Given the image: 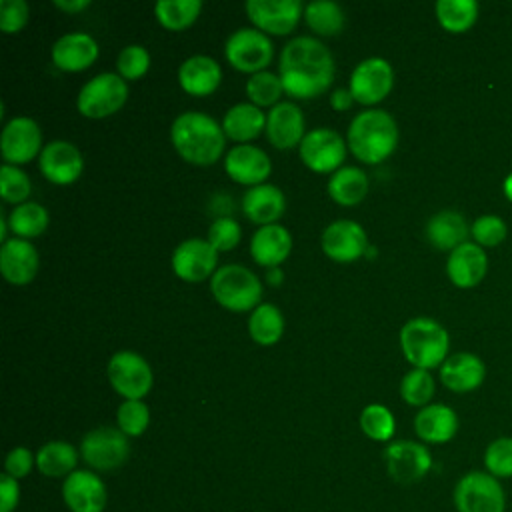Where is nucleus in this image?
Here are the masks:
<instances>
[{
	"label": "nucleus",
	"mask_w": 512,
	"mask_h": 512,
	"mask_svg": "<svg viewBox=\"0 0 512 512\" xmlns=\"http://www.w3.org/2000/svg\"><path fill=\"white\" fill-rule=\"evenodd\" d=\"M98 58V42L86 32H68L52 46V62L64 72L90 68Z\"/></svg>",
	"instance_id": "26"
},
{
	"label": "nucleus",
	"mask_w": 512,
	"mask_h": 512,
	"mask_svg": "<svg viewBox=\"0 0 512 512\" xmlns=\"http://www.w3.org/2000/svg\"><path fill=\"white\" fill-rule=\"evenodd\" d=\"M352 102H354V96H352V92H350L348 88H336V90H332V94H330V106H332L336 112L348 110V108L352 106Z\"/></svg>",
	"instance_id": "51"
},
{
	"label": "nucleus",
	"mask_w": 512,
	"mask_h": 512,
	"mask_svg": "<svg viewBox=\"0 0 512 512\" xmlns=\"http://www.w3.org/2000/svg\"><path fill=\"white\" fill-rule=\"evenodd\" d=\"M20 502V484L16 478L0 476V512H14Z\"/></svg>",
	"instance_id": "50"
},
{
	"label": "nucleus",
	"mask_w": 512,
	"mask_h": 512,
	"mask_svg": "<svg viewBox=\"0 0 512 512\" xmlns=\"http://www.w3.org/2000/svg\"><path fill=\"white\" fill-rule=\"evenodd\" d=\"M506 500L502 480L486 470H468L452 490L456 512H506Z\"/></svg>",
	"instance_id": "6"
},
{
	"label": "nucleus",
	"mask_w": 512,
	"mask_h": 512,
	"mask_svg": "<svg viewBox=\"0 0 512 512\" xmlns=\"http://www.w3.org/2000/svg\"><path fill=\"white\" fill-rule=\"evenodd\" d=\"M108 382L126 400H142L152 388L150 364L132 350H120L112 354L106 366Z\"/></svg>",
	"instance_id": "10"
},
{
	"label": "nucleus",
	"mask_w": 512,
	"mask_h": 512,
	"mask_svg": "<svg viewBox=\"0 0 512 512\" xmlns=\"http://www.w3.org/2000/svg\"><path fill=\"white\" fill-rule=\"evenodd\" d=\"M224 170L234 182L252 188L264 184L272 172V162L262 148L252 144H238L228 150L224 158Z\"/></svg>",
	"instance_id": "20"
},
{
	"label": "nucleus",
	"mask_w": 512,
	"mask_h": 512,
	"mask_svg": "<svg viewBox=\"0 0 512 512\" xmlns=\"http://www.w3.org/2000/svg\"><path fill=\"white\" fill-rule=\"evenodd\" d=\"M178 82L190 96H208L220 86L222 68L212 56L194 54L180 64Z\"/></svg>",
	"instance_id": "28"
},
{
	"label": "nucleus",
	"mask_w": 512,
	"mask_h": 512,
	"mask_svg": "<svg viewBox=\"0 0 512 512\" xmlns=\"http://www.w3.org/2000/svg\"><path fill=\"white\" fill-rule=\"evenodd\" d=\"M434 10L440 26L450 34H462L478 20L476 0H438Z\"/></svg>",
	"instance_id": "35"
},
{
	"label": "nucleus",
	"mask_w": 512,
	"mask_h": 512,
	"mask_svg": "<svg viewBox=\"0 0 512 512\" xmlns=\"http://www.w3.org/2000/svg\"><path fill=\"white\" fill-rule=\"evenodd\" d=\"M48 222H50L48 210L40 202H30V200L12 208L8 216L10 230L14 232V236L24 240L40 236L48 228Z\"/></svg>",
	"instance_id": "37"
},
{
	"label": "nucleus",
	"mask_w": 512,
	"mask_h": 512,
	"mask_svg": "<svg viewBox=\"0 0 512 512\" xmlns=\"http://www.w3.org/2000/svg\"><path fill=\"white\" fill-rule=\"evenodd\" d=\"M128 100V84L120 74L102 72L90 78L78 92L76 108L86 118L116 114Z\"/></svg>",
	"instance_id": "7"
},
{
	"label": "nucleus",
	"mask_w": 512,
	"mask_h": 512,
	"mask_svg": "<svg viewBox=\"0 0 512 512\" xmlns=\"http://www.w3.org/2000/svg\"><path fill=\"white\" fill-rule=\"evenodd\" d=\"M38 166L46 180L64 186L80 178L84 170V158L72 142L52 140L42 148L38 156Z\"/></svg>",
	"instance_id": "19"
},
{
	"label": "nucleus",
	"mask_w": 512,
	"mask_h": 512,
	"mask_svg": "<svg viewBox=\"0 0 512 512\" xmlns=\"http://www.w3.org/2000/svg\"><path fill=\"white\" fill-rule=\"evenodd\" d=\"M488 272V256L476 242H464L454 248L446 260V274L458 288L478 286Z\"/></svg>",
	"instance_id": "23"
},
{
	"label": "nucleus",
	"mask_w": 512,
	"mask_h": 512,
	"mask_svg": "<svg viewBox=\"0 0 512 512\" xmlns=\"http://www.w3.org/2000/svg\"><path fill=\"white\" fill-rule=\"evenodd\" d=\"M400 348L414 368L430 370L448 358L450 336L434 318L416 316L400 328Z\"/></svg>",
	"instance_id": "4"
},
{
	"label": "nucleus",
	"mask_w": 512,
	"mask_h": 512,
	"mask_svg": "<svg viewBox=\"0 0 512 512\" xmlns=\"http://www.w3.org/2000/svg\"><path fill=\"white\" fill-rule=\"evenodd\" d=\"M222 130L234 142H250L266 130V114L252 102H238L226 110Z\"/></svg>",
	"instance_id": "31"
},
{
	"label": "nucleus",
	"mask_w": 512,
	"mask_h": 512,
	"mask_svg": "<svg viewBox=\"0 0 512 512\" xmlns=\"http://www.w3.org/2000/svg\"><path fill=\"white\" fill-rule=\"evenodd\" d=\"M280 80L292 98H314L326 92L334 80V58L330 50L312 36H296L280 52Z\"/></svg>",
	"instance_id": "1"
},
{
	"label": "nucleus",
	"mask_w": 512,
	"mask_h": 512,
	"mask_svg": "<svg viewBox=\"0 0 512 512\" xmlns=\"http://www.w3.org/2000/svg\"><path fill=\"white\" fill-rule=\"evenodd\" d=\"M304 128V114L294 102H278L266 114V136L278 150L300 146L306 136Z\"/></svg>",
	"instance_id": "21"
},
{
	"label": "nucleus",
	"mask_w": 512,
	"mask_h": 512,
	"mask_svg": "<svg viewBox=\"0 0 512 512\" xmlns=\"http://www.w3.org/2000/svg\"><path fill=\"white\" fill-rule=\"evenodd\" d=\"M78 464V450L64 440H50L36 452V468L48 478H66Z\"/></svg>",
	"instance_id": "32"
},
{
	"label": "nucleus",
	"mask_w": 512,
	"mask_h": 512,
	"mask_svg": "<svg viewBox=\"0 0 512 512\" xmlns=\"http://www.w3.org/2000/svg\"><path fill=\"white\" fill-rule=\"evenodd\" d=\"M470 226L466 218L456 210H440L426 222V238L438 250H454L468 242Z\"/></svg>",
	"instance_id": "30"
},
{
	"label": "nucleus",
	"mask_w": 512,
	"mask_h": 512,
	"mask_svg": "<svg viewBox=\"0 0 512 512\" xmlns=\"http://www.w3.org/2000/svg\"><path fill=\"white\" fill-rule=\"evenodd\" d=\"M0 152L6 164H26L42 152V130L36 120L16 116L8 120L0 136Z\"/></svg>",
	"instance_id": "14"
},
{
	"label": "nucleus",
	"mask_w": 512,
	"mask_h": 512,
	"mask_svg": "<svg viewBox=\"0 0 512 512\" xmlns=\"http://www.w3.org/2000/svg\"><path fill=\"white\" fill-rule=\"evenodd\" d=\"M8 228H10V226H8V220H6L4 216H0V236H2V244L8 240V238H6Z\"/></svg>",
	"instance_id": "55"
},
{
	"label": "nucleus",
	"mask_w": 512,
	"mask_h": 512,
	"mask_svg": "<svg viewBox=\"0 0 512 512\" xmlns=\"http://www.w3.org/2000/svg\"><path fill=\"white\" fill-rule=\"evenodd\" d=\"M240 236H242V230H240V224L230 218V216H220L216 218L210 228H208V242L218 250V252H226V250H232L236 248V244L240 242Z\"/></svg>",
	"instance_id": "47"
},
{
	"label": "nucleus",
	"mask_w": 512,
	"mask_h": 512,
	"mask_svg": "<svg viewBox=\"0 0 512 512\" xmlns=\"http://www.w3.org/2000/svg\"><path fill=\"white\" fill-rule=\"evenodd\" d=\"M292 250V234L282 224L260 226L250 240V256L264 268L280 266Z\"/></svg>",
	"instance_id": "27"
},
{
	"label": "nucleus",
	"mask_w": 512,
	"mask_h": 512,
	"mask_svg": "<svg viewBox=\"0 0 512 512\" xmlns=\"http://www.w3.org/2000/svg\"><path fill=\"white\" fill-rule=\"evenodd\" d=\"M282 278H284V274H282V270L276 266V268H268V272H266V280L272 284V286H278V284H282Z\"/></svg>",
	"instance_id": "53"
},
{
	"label": "nucleus",
	"mask_w": 512,
	"mask_h": 512,
	"mask_svg": "<svg viewBox=\"0 0 512 512\" xmlns=\"http://www.w3.org/2000/svg\"><path fill=\"white\" fill-rule=\"evenodd\" d=\"M200 0H158L154 4L156 20L168 30H184L200 16Z\"/></svg>",
	"instance_id": "38"
},
{
	"label": "nucleus",
	"mask_w": 512,
	"mask_h": 512,
	"mask_svg": "<svg viewBox=\"0 0 512 512\" xmlns=\"http://www.w3.org/2000/svg\"><path fill=\"white\" fill-rule=\"evenodd\" d=\"M304 20L320 36H336L346 26V14L332 0H312L304 8Z\"/></svg>",
	"instance_id": "34"
},
{
	"label": "nucleus",
	"mask_w": 512,
	"mask_h": 512,
	"mask_svg": "<svg viewBox=\"0 0 512 512\" xmlns=\"http://www.w3.org/2000/svg\"><path fill=\"white\" fill-rule=\"evenodd\" d=\"M486 378V366L480 356L472 352L450 354L440 366V382L458 394L480 388Z\"/></svg>",
	"instance_id": "25"
},
{
	"label": "nucleus",
	"mask_w": 512,
	"mask_h": 512,
	"mask_svg": "<svg viewBox=\"0 0 512 512\" xmlns=\"http://www.w3.org/2000/svg\"><path fill=\"white\" fill-rule=\"evenodd\" d=\"M54 6L68 14H74V12H82L84 8H88L90 0H54Z\"/></svg>",
	"instance_id": "52"
},
{
	"label": "nucleus",
	"mask_w": 512,
	"mask_h": 512,
	"mask_svg": "<svg viewBox=\"0 0 512 512\" xmlns=\"http://www.w3.org/2000/svg\"><path fill=\"white\" fill-rule=\"evenodd\" d=\"M32 192V182L24 170L12 164H2L0 168V196L10 204H24Z\"/></svg>",
	"instance_id": "43"
},
{
	"label": "nucleus",
	"mask_w": 512,
	"mask_h": 512,
	"mask_svg": "<svg viewBox=\"0 0 512 512\" xmlns=\"http://www.w3.org/2000/svg\"><path fill=\"white\" fill-rule=\"evenodd\" d=\"M118 428L128 436H140L150 424V410L142 400H124L116 412Z\"/></svg>",
	"instance_id": "44"
},
{
	"label": "nucleus",
	"mask_w": 512,
	"mask_h": 512,
	"mask_svg": "<svg viewBox=\"0 0 512 512\" xmlns=\"http://www.w3.org/2000/svg\"><path fill=\"white\" fill-rule=\"evenodd\" d=\"M434 392H436V384L430 370L412 368L400 380V396L410 406H418V408L428 406Z\"/></svg>",
	"instance_id": "39"
},
{
	"label": "nucleus",
	"mask_w": 512,
	"mask_h": 512,
	"mask_svg": "<svg viewBox=\"0 0 512 512\" xmlns=\"http://www.w3.org/2000/svg\"><path fill=\"white\" fill-rule=\"evenodd\" d=\"M300 0H248L246 12L250 22L264 34L284 36L292 32L304 12Z\"/></svg>",
	"instance_id": "16"
},
{
	"label": "nucleus",
	"mask_w": 512,
	"mask_h": 512,
	"mask_svg": "<svg viewBox=\"0 0 512 512\" xmlns=\"http://www.w3.org/2000/svg\"><path fill=\"white\" fill-rule=\"evenodd\" d=\"M502 190H504V196L512 202V172L504 178V184H502Z\"/></svg>",
	"instance_id": "54"
},
{
	"label": "nucleus",
	"mask_w": 512,
	"mask_h": 512,
	"mask_svg": "<svg viewBox=\"0 0 512 512\" xmlns=\"http://www.w3.org/2000/svg\"><path fill=\"white\" fill-rule=\"evenodd\" d=\"M346 142L344 138L332 128H314L308 130L298 146L300 160L312 172L318 174H334L342 168L346 158Z\"/></svg>",
	"instance_id": "12"
},
{
	"label": "nucleus",
	"mask_w": 512,
	"mask_h": 512,
	"mask_svg": "<svg viewBox=\"0 0 512 512\" xmlns=\"http://www.w3.org/2000/svg\"><path fill=\"white\" fill-rule=\"evenodd\" d=\"M216 302L232 312H246L260 306L262 284L258 276L242 264H224L210 278Z\"/></svg>",
	"instance_id": "5"
},
{
	"label": "nucleus",
	"mask_w": 512,
	"mask_h": 512,
	"mask_svg": "<svg viewBox=\"0 0 512 512\" xmlns=\"http://www.w3.org/2000/svg\"><path fill=\"white\" fill-rule=\"evenodd\" d=\"M368 194V176L358 166H342L328 180V196L340 206H354Z\"/></svg>",
	"instance_id": "33"
},
{
	"label": "nucleus",
	"mask_w": 512,
	"mask_h": 512,
	"mask_svg": "<svg viewBox=\"0 0 512 512\" xmlns=\"http://www.w3.org/2000/svg\"><path fill=\"white\" fill-rule=\"evenodd\" d=\"M40 258L38 250L30 240L24 238H8L0 248V270L2 276L16 286H24L34 280L38 274Z\"/></svg>",
	"instance_id": "22"
},
{
	"label": "nucleus",
	"mask_w": 512,
	"mask_h": 512,
	"mask_svg": "<svg viewBox=\"0 0 512 512\" xmlns=\"http://www.w3.org/2000/svg\"><path fill=\"white\" fill-rule=\"evenodd\" d=\"M460 420L454 408L430 402L414 416V432L424 444H446L458 432Z\"/></svg>",
	"instance_id": "24"
},
{
	"label": "nucleus",
	"mask_w": 512,
	"mask_h": 512,
	"mask_svg": "<svg viewBox=\"0 0 512 512\" xmlns=\"http://www.w3.org/2000/svg\"><path fill=\"white\" fill-rule=\"evenodd\" d=\"M398 136L396 120L380 108H370L352 118L346 144L364 164H378L396 150Z\"/></svg>",
	"instance_id": "3"
},
{
	"label": "nucleus",
	"mask_w": 512,
	"mask_h": 512,
	"mask_svg": "<svg viewBox=\"0 0 512 512\" xmlns=\"http://www.w3.org/2000/svg\"><path fill=\"white\" fill-rule=\"evenodd\" d=\"M484 470L498 480L512 478V436L494 438L482 456Z\"/></svg>",
	"instance_id": "42"
},
{
	"label": "nucleus",
	"mask_w": 512,
	"mask_h": 512,
	"mask_svg": "<svg viewBox=\"0 0 512 512\" xmlns=\"http://www.w3.org/2000/svg\"><path fill=\"white\" fill-rule=\"evenodd\" d=\"M30 18V8L24 0H0V30L6 34L20 32Z\"/></svg>",
	"instance_id": "48"
},
{
	"label": "nucleus",
	"mask_w": 512,
	"mask_h": 512,
	"mask_svg": "<svg viewBox=\"0 0 512 512\" xmlns=\"http://www.w3.org/2000/svg\"><path fill=\"white\" fill-rule=\"evenodd\" d=\"M286 210L284 192L274 184H258L244 192L242 196V212L248 220L266 226L276 224V220Z\"/></svg>",
	"instance_id": "29"
},
{
	"label": "nucleus",
	"mask_w": 512,
	"mask_h": 512,
	"mask_svg": "<svg viewBox=\"0 0 512 512\" xmlns=\"http://www.w3.org/2000/svg\"><path fill=\"white\" fill-rule=\"evenodd\" d=\"M80 456L96 472L118 470L130 458L128 436L120 428L98 426L84 434Z\"/></svg>",
	"instance_id": "8"
},
{
	"label": "nucleus",
	"mask_w": 512,
	"mask_h": 512,
	"mask_svg": "<svg viewBox=\"0 0 512 512\" xmlns=\"http://www.w3.org/2000/svg\"><path fill=\"white\" fill-rule=\"evenodd\" d=\"M34 466H36V454H32L26 446H16L6 454L4 474L20 480L28 476Z\"/></svg>",
	"instance_id": "49"
},
{
	"label": "nucleus",
	"mask_w": 512,
	"mask_h": 512,
	"mask_svg": "<svg viewBox=\"0 0 512 512\" xmlns=\"http://www.w3.org/2000/svg\"><path fill=\"white\" fill-rule=\"evenodd\" d=\"M62 500L70 512H104L108 490L94 470H74L64 478Z\"/></svg>",
	"instance_id": "17"
},
{
	"label": "nucleus",
	"mask_w": 512,
	"mask_h": 512,
	"mask_svg": "<svg viewBox=\"0 0 512 512\" xmlns=\"http://www.w3.org/2000/svg\"><path fill=\"white\" fill-rule=\"evenodd\" d=\"M394 84V70L388 60L380 56L364 58L356 64V68L350 74L348 90L352 92L354 100L370 106L382 102Z\"/></svg>",
	"instance_id": "13"
},
{
	"label": "nucleus",
	"mask_w": 512,
	"mask_h": 512,
	"mask_svg": "<svg viewBox=\"0 0 512 512\" xmlns=\"http://www.w3.org/2000/svg\"><path fill=\"white\" fill-rule=\"evenodd\" d=\"M388 476L402 486L420 482L432 468V454L424 442L396 440L384 448Z\"/></svg>",
	"instance_id": "11"
},
{
	"label": "nucleus",
	"mask_w": 512,
	"mask_h": 512,
	"mask_svg": "<svg viewBox=\"0 0 512 512\" xmlns=\"http://www.w3.org/2000/svg\"><path fill=\"white\" fill-rule=\"evenodd\" d=\"M282 92H284V86H282L280 76L274 72H268V70L252 74L246 82V94H248L250 102L256 104L258 108L276 106Z\"/></svg>",
	"instance_id": "41"
},
{
	"label": "nucleus",
	"mask_w": 512,
	"mask_h": 512,
	"mask_svg": "<svg viewBox=\"0 0 512 512\" xmlns=\"http://www.w3.org/2000/svg\"><path fill=\"white\" fill-rule=\"evenodd\" d=\"M170 264L184 282H202L218 270V250L206 238H188L174 248Z\"/></svg>",
	"instance_id": "15"
},
{
	"label": "nucleus",
	"mask_w": 512,
	"mask_h": 512,
	"mask_svg": "<svg viewBox=\"0 0 512 512\" xmlns=\"http://www.w3.org/2000/svg\"><path fill=\"white\" fill-rule=\"evenodd\" d=\"M320 246L334 262H354L368 250V234L358 222L342 218L324 228Z\"/></svg>",
	"instance_id": "18"
},
{
	"label": "nucleus",
	"mask_w": 512,
	"mask_h": 512,
	"mask_svg": "<svg viewBox=\"0 0 512 512\" xmlns=\"http://www.w3.org/2000/svg\"><path fill=\"white\" fill-rule=\"evenodd\" d=\"M224 130L212 116L204 112H182L170 126V140L174 150L190 164L210 166L220 160L224 152Z\"/></svg>",
	"instance_id": "2"
},
{
	"label": "nucleus",
	"mask_w": 512,
	"mask_h": 512,
	"mask_svg": "<svg viewBox=\"0 0 512 512\" xmlns=\"http://www.w3.org/2000/svg\"><path fill=\"white\" fill-rule=\"evenodd\" d=\"M224 54L232 68L252 76L266 70V66L272 62L274 44L270 36L258 28H238L228 36Z\"/></svg>",
	"instance_id": "9"
},
{
	"label": "nucleus",
	"mask_w": 512,
	"mask_h": 512,
	"mask_svg": "<svg viewBox=\"0 0 512 512\" xmlns=\"http://www.w3.org/2000/svg\"><path fill=\"white\" fill-rule=\"evenodd\" d=\"M250 338L256 344L272 346L284 334V316L274 304H260L252 310L248 320Z\"/></svg>",
	"instance_id": "36"
},
{
	"label": "nucleus",
	"mask_w": 512,
	"mask_h": 512,
	"mask_svg": "<svg viewBox=\"0 0 512 512\" xmlns=\"http://www.w3.org/2000/svg\"><path fill=\"white\" fill-rule=\"evenodd\" d=\"M362 432L376 442H388L396 432V420L384 404H368L360 412Z\"/></svg>",
	"instance_id": "40"
},
{
	"label": "nucleus",
	"mask_w": 512,
	"mask_h": 512,
	"mask_svg": "<svg viewBox=\"0 0 512 512\" xmlns=\"http://www.w3.org/2000/svg\"><path fill=\"white\" fill-rule=\"evenodd\" d=\"M470 234L474 238V242L482 248H494L498 244H502L506 240L508 228L506 222L496 216V214H484L478 216L472 226H470Z\"/></svg>",
	"instance_id": "45"
},
{
	"label": "nucleus",
	"mask_w": 512,
	"mask_h": 512,
	"mask_svg": "<svg viewBox=\"0 0 512 512\" xmlns=\"http://www.w3.org/2000/svg\"><path fill=\"white\" fill-rule=\"evenodd\" d=\"M116 66H118V74L124 80H138L150 68V54L140 44H128L118 54Z\"/></svg>",
	"instance_id": "46"
}]
</instances>
